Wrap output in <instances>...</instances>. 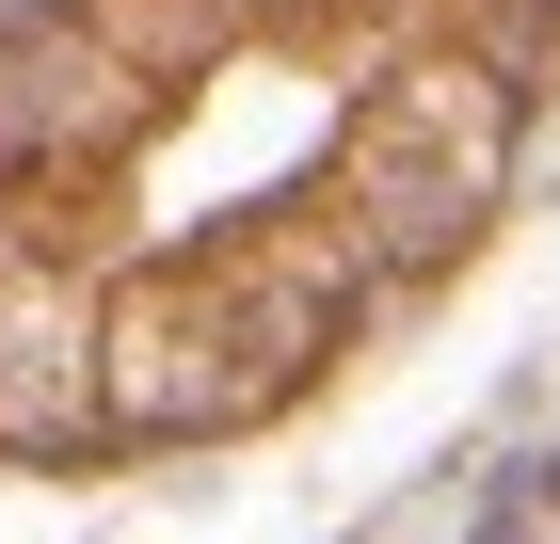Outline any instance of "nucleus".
Here are the masks:
<instances>
[{"label": "nucleus", "mask_w": 560, "mask_h": 544, "mask_svg": "<svg viewBox=\"0 0 560 544\" xmlns=\"http://www.w3.org/2000/svg\"><path fill=\"white\" fill-rule=\"evenodd\" d=\"M144 128H161V81L113 33H81V0L0 16V193H113Z\"/></svg>", "instance_id": "f03ea898"}, {"label": "nucleus", "mask_w": 560, "mask_h": 544, "mask_svg": "<svg viewBox=\"0 0 560 544\" xmlns=\"http://www.w3.org/2000/svg\"><path fill=\"white\" fill-rule=\"evenodd\" d=\"M96 384H113V432H241L272 401H304V369L272 352L257 304H241L224 241L96 289Z\"/></svg>", "instance_id": "f257e3e1"}, {"label": "nucleus", "mask_w": 560, "mask_h": 544, "mask_svg": "<svg viewBox=\"0 0 560 544\" xmlns=\"http://www.w3.org/2000/svg\"><path fill=\"white\" fill-rule=\"evenodd\" d=\"M81 33H113L144 81L176 96V81H209L224 48H241V0H81Z\"/></svg>", "instance_id": "7ed1b4c3"}]
</instances>
